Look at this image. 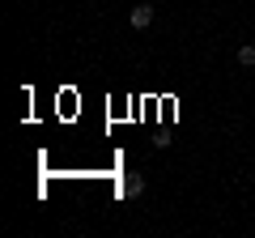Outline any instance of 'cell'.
Masks as SVG:
<instances>
[{"instance_id": "6da1fadb", "label": "cell", "mask_w": 255, "mask_h": 238, "mask_svg": "<svg viewBox=\"0 0 255 238\" xmlns=\"http://www.w3.org/2000/svg\"><path fill=\"white\" fill-rule=\"evenodd\" d=\"M128 21H132V30H149L153 26V4H136V9L128 13Z\"/></svg>"}, {"instance_id": "7a4b0ae2", "label": "cell", "mask_w": 255, "mask_h": 238, "mask_svg": "<svg viewBox=\"0 0 255 238\" xmlns=\"http://www.w3.org/2000/svg\"><path fill=\"white\" fill-rule=\"evenodd\" d=\"M119 192H124L128 200H136V196L145 192V179H140V174H124V187H119Z\"/></svg>"}, {"instance_id": "3957f363", "label": "cell", "mask_w": 255, "mask_h": 238, "mask_svg": "<svg viewBox=\"0 0 255 238\" xmlns=\"http://www.w3.org/2000/svg\"><path fill=\"white\" fill-rule=\"evenodd\" d=\"M238 64H243V68H255V43L238 47Z\"/></svg>"}]
</instances>
